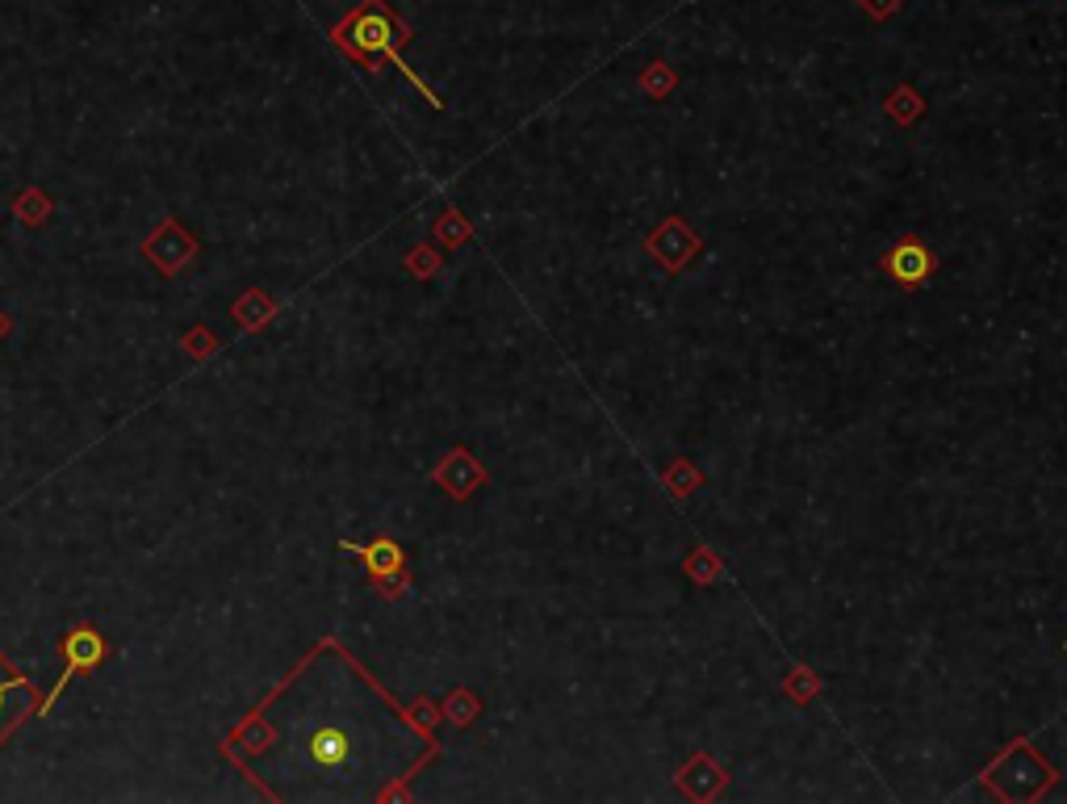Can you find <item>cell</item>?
I'll return each mask as SVG.
<instances>
[{"label":"cell","mask_w":1067,"mask_h":804,"mask_svg":"<svg viewBox=\"0 0 1067 804\" xmlns=\"http://www.w3.org/2000/svg\"><path fill=\"white\" fill-rule=\"evenodd\" d=\"M933 268H938V261H933V252L917 235H900V243L891 252H884V273H888L891 282L905 285V289L926 285Z\"/></svg>","instance_id":"obj_3"},{"label":"cell","mask_w":1067,"mask_h":804,"mask_svg":"<svg viewBox=\"0 0 1067 804\" xmlns=\"http://www.w3.org/2000/svg\"><path fill=\"white\" fill-rule=\"evenodd\" d=\"M641 84H645V93H653V97H666V93L674 88V72L666 67V63H649L645 76H641Z\"/></svg>","instance_id":"obj_6"},{"label":"cell","mask_w":1067,"mask_h":804,"mask_svg":"<svg viewBox=\"0 0 1067 804\" xmlns=\"http://www.w3.org/2000/svg\"><path fill=\"white\" fill-rule=\"evenodd\" d=\"M365 721L336 712H315L294 733L297 766L315 780H356L365 771Z\"/></svg>","instance_id":"obj_1"},{"label":"cell","mask_w":1067,"mask_h":804,"mask_svg":"<svg viewBox=\"0 0 1067 804\" xmlns=\"http://www.w3.org/2000/svg\"><path fill=\"white\" fill-rule=\"evenodd\" d=\"M331 39H336L339 46L348 51V55H356V60L373 63L377 55H385V60H394L398 67L406 72V63H402V55H398V42H406L411 34H406V25H402L394 13H390V4H385V0H360V9H356V13L344 21V25H339ZM406 76H411V81L423 88V81H419L415 72H406ZM423 97L432 100V105H440V100H435V93H427V88H423Z\"/></svg>","instance_id":"obj_2"},{"label":"cell","mask_w":1067,"mask_h":804,"mask_svg":"<svg viewBox=\"0 0 1067 804\" xmlns=\"http://www.w3.org/2000/svg\"><path fill=\"white\" fill-rule=\"evenodd\" d=\"M4 700H9V687L0 684V712H4Z\"/></svg>","instance_id":"obj_8"},{"label":"cell","mask_w":1067,"mask_h":804,"mask_svg":"<svg viewBox=\"0 0 1067 804\" xmlns=\"http://www.w3.org/2000/svg\"><path fill=\"white\" fill-rule=\"evenodd\" d=\"M344 549L356 553V558H365V565H369L373 579H390V574H402V570H406V558H402V549H398L390 537H377V541H369V544L344 541Z\"/></svg>","instance_id":"obj_4"},{"label":"cell","mask_w":1067,"mask_h":804,"mask_svg":"<svg viewBox=\"0 0 1067 804\" xmlns=\"http://www.w3.org/2000/svg\"><path fill=\"white\" fill-rule=\"evenodd\" d=\"M101 658H105V642H101V633H93V628H76V633L63 637V663H67V670H93Z\"/></svg>","instance_id":"obj_5"},{"label":"cell","mask_w":1067,"mask_h":804,"mask_svg":"<svg viewBox=\"0 0 1067 804\" xmlns=\"http://www.w3.org/2000/svg\"><path fill=\"white\" fill-rule=\"evenodd\" d=\"M863 9H867L870 18H888V13L900 9V0H863Z\"/></svg>","instance_id":"obj_7"}]
</instances>
